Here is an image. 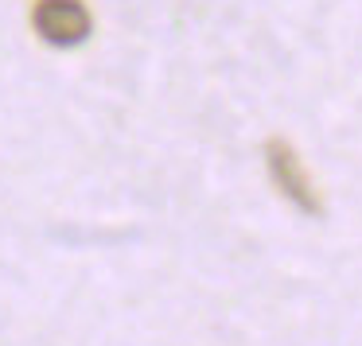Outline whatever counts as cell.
Returning a JSON list of instances; mask_svg holds the SVG:
<instances>
[{"label": "cell", "instance_id": "2", "mask_svg": "<svg viewBox=\"0 0 362 346\" xmlns=\"http://www.w3.org/2000/svg\"><path fill=\"white\" fill-rule=\"evenodd\" d=\"M265 160H269V175H273L276 191H281L292 206H300L304 214H320L323 210L320 195H315L312 179H308V172H304V164H300V156H296V148H292V144L269 141Z\"/></svg>", "mask_w": 362, "mask_h": 346}, {"label": "cell", "instance_id": "1", "mask_svg": "<svg viewBox=\"0 0 362 346\" xmlns=\"http://www.w3.org/2000/svg\"><path fill=\"white\" fill-rule=\"evenodd\" d=\"M32 28L51 47H78L90 40L94 20H90V8L82 0H35Z\"/></svg>", "mask_w": 362, "mask_h": 346}]
</instances>
